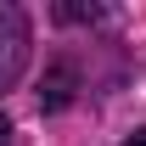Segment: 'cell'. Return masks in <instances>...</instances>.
<instances>
[{"label": "cell", "mask_w": 146, "mask_h": 146, "mask_svg": "<svg viewBox=\"0 0 146 146\" xmlns=\"http://www.w3.org/2000/svg\"><path fill=\"white\" fill-rule=\"evenodd\" d=\"M28 45H34V34H28V11L6 0V6H0V96L23 79V68H28Z\"/></svg>", "instance_id": "cell-1"}, {"label": "cell", "mask_w": 146, "mask_h": 146, "mask_svg": "<svg viewBox=\"0 0 146 146\" xmlns=\"http://www.w3.org/2000/svg\"><path fill=\"white\" fill-rule=\"evenodd\" d=\"M73 96H79L73 62H51L45 79H39V107H45V112H62V107H73Z\"/></svg>", "instance_id": "cell-2"}, {"label": "cell", "mask_w": 146, "mask_h": 146, "mask_svg": "<svg viewBox=\"0 0 146 146\" xmlns=\"http://www.w3.org/2000/svg\"><path fill=\"white\" fill-rule=\"evenodd\" d=\"M101 17V6H84V0H62L56 6V23H96Z\"/></svg>", "instance_id": "cell-3"}, {"label": "cell", "mask_w": 146, "mask_h": 146, "mask_svg": "<svg viewBox=\"0 0 146 146\" xmlns=\"http://www.w3.org/2000/svg\"><path fill=\"white\" fill-rule=\"evenodd\" d=\"M0 146H11V118L0 112Z\"/></svg>", "instance_id": "cell-4"}, {"label": "cell", "mask_w": 146, "mask_h": 146, "mask_svg": "<svg viewBox=\"0 0 146 146\" xmlns=\"http://www.w3.org/2000/svg\"><path fill=\"white\" fill-rule=\"evenodd\" d=\"M124 146H146V129H135V135H129V141Z\"/></svg>", "instance_id": "cell-5"}]
</instances>
